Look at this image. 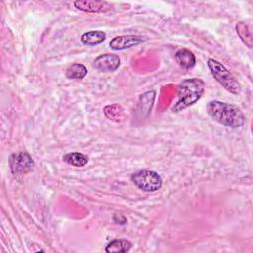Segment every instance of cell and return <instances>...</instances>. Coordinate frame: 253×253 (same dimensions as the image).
Segmentation results:
<instances>
[{
  "mask_svg": "<svg viewBox=\"0 0 253 253\" xmlns=\"http://www.w3.org/2000/svg\"><path fill=\"white\" fill-rule=\"evenodd\" d=\"M207 113L213 121L232 128L240 127L245 124L244 114L233 104L213 100L207 104Z\"/></svg>",
  "mask_w": 253,
  "mask_h": 253,
  "instance_id": "cell-1",
  "label": "cell"
},
{
  "mask_svg": "<svg viewBox=\"0 0 253 253\" xmlns=\"http://www.w3.org/2000/svg\"><path fill=\"white\" fill-rule=\"evenodd\" d=\"M205 86L204 80L200 78H188L183 80L178 85V101L172 107V111L174 113L181 112L198 102L205 91Z\"/></svg>",
  "mask_w": 253,
  "mask_h": 253,
  "instance_id": "cell-2",
  "label": "cell"
},
{
  "mask_svg": "<svg viewBox=\"0 0 253 253\" xmlns=\"http://www.w3.org/2000/svg\"><path fill=\"white\" fill-rule=\"evenodd\" d=\"M208 67L211 70V75L213 78L228 92L237 95L240 92V85L237 82V80L234 78V76L231 74V72L219 61L209 58L208 59Z\"/></svg>",
  "mask_w": 253,
  "mask_h": 253,
  "instance_id": "cell-3",
  "label": "cell"
},
{
  "mask_svg": "<svg viewBox=\"0 0 253 253\" xmlns=\"http://www.w3.org/2000/svg\"><path fill=\"white\" fill-rule=\"evenodd\" d=\"M131 181L138 189L147 193L156 192L162 186L161 176L151 170H139L133 173Z\"/></svg>",
  "mask_w": 253,
  "mask_h": 253,
  "instance_id": "cell-4",
  "label": "cell"
},
{
  "mask_svg": "<svg viewBox=\"0 0 253 253\" xmlns=\"http://www.w3.org/2000/svg\"><path fill=\"white\" fill-rule=\"evenodd\" d=\"M9 165L14 175H24L33 170L35 162L28 152L19 151L9 156Z\"/></svg>",
  "mask_w": 253,
  "mask_h": 253,
  "instance_id": "cell-5",
  "label": "cell"
},
{
  "mask_svg": "<svg viewBox=\"0 0 253 253\" xmlns=\"http://www.w3.org/2000/svg\"><path fill=\"white\" fill-rule=\"evenodd\" d=\"M146 41L145 37L138 35H124L113 38L109 43L110 47L114 50H123L136 46Z\"/></svg>",
  "mask_w": 253,
  "mask_h": 253,
  "instance_id": "cell-6",
  "label": "cell"
},
{
  "mask_svg": "<svg viewBox=\"0 0 253 253\" xmlns=\"http://www.w3.org/2000/svg\"><path fill=\"white\" fill-rule=\"evenodd\" d=\"M120 64V57L113 53L101 54L93 62V66L96 69L104 72H113L119 68Z\"/></svg>",
  "mask_w": 253,
  "mask_h": 253,
  "instance_id": "cell-7",
  "label": "cell"
},
{
  "mask_svg": "<svg viewBox=\"0 0 253 253\" xmlns=\"http://www.w3.org/2000/svg\"><path fill=\"white\" fill-rule=\"evenodd\" d=\"M76 9L89 13H102L111 9V5L106 1L98 0H77L73 2Z\"/></svg>",
  "mask_w": 253,
  "mask_h": 253,
  "instance_id": "cell-8",
  "label": "cell"
},
{
  "mask_svg": "<svg viewBox=\"0 0 253 253\" xmlns=\"http://www.w3.org/2000/svg\"><path fill=\"white\" fill-rule=\"evenodd\" d=\"M175 59L177 63L185 69H190L196 64V57L194 53L187 48H181L177 50L175 53Z\"/></svg>",
  "mask_w": 253,
  "mask_h": 253,
  "instance_id": "cell-9",
  "label": "cell"
},
{
  "mask_svg": "<svg viewBox=\"0 0 253 253\" xmlns=\"http://www.w3.org/2000/svg\"><path fill=\"white\" fill-rule=\"evenodd\" d=\"M106 33L100 30H95V31H89L84 33L80 40L81 42L85 45H97L102 43L106 40Z\"/></svg>",
  "mask_w": 253,
  "mask_h": 253,
  "instance_id": "cell-10",
  "label": "cell"
},
{
  "mask_svg": "<svg viewBox=\"0 0 253 253\" xmlns=\"http://www.w3.org/2000/svg\"><path fill=\"white\" fill-rule=\"evenodd\" d=\"M131 242L126 239H114L106 246L108 253H124L130 249Z\"/></svg>",
  "mask_w": 253,
  "mask_h": 253,
  "instance_id": "cell-11",
  "label": "cell"
},
{
  "mask_svg": "<svg viewBox=\"0 0 253 253\" xmlns=\"http://www.w3.org/2000/svg\"><path fill=\"white\" fill-rule=\"evenodd\" d=\"M63 160L67 164H69L71 166H74V167H83L89 161L88 156L83 154V153H80V152L67 153L63 156Z\"/></svg>",
  "mask_w": 253,
  "mask_h": 253,
  "instance_id": "cell-12",
  "label": "cell"
},
{
  "mask_svg": "<svg viewBox=\"0 0 253 253\" xmlns=\"http://www.w3.org/2000/svg\"><path fill=\"white\" fill-rule=\"evenodd\" d=\"M87 73V67L80 63H73L66 69V77L69 79H82Z\"/></svg>",
  "mask_w": 253,
  "mask_h": 253,
  "instance_id": "cell-13",
  "label": "cell"
},
{
  "mask_svg": "<svg viewBox=\"0 0 253 253\" xmlns=\"http://www.w3.org/2000/svg\"><path fill=\"white\" fill-rule=\"evenodd\" d=\"M236 32L239 36V38L242 40V42L249 47H252V35L248 28V26L244 22H238L236 24Z\"/></svg>",
  "mask_w": 253,
  "mask_h": 253,
  "instance_id": "cell-14",
  "label": "cell"
},
{
  "mask_svg": "<svg viewBox=\"0 0 253 253\" xmlns=\"http://www.w3.org/2000/svg\"><path fill=\"white\" fill-rule=\"evenodd\" d=\"M155 99V92L154 91H148L146 93H144L143 95L140 96V102H139V106L140 112H146V115L149 113V111L151 110V107L153 105Z\"/></svg>",
  "mask_w": 253,
  "mask_h": 253,
  "instance_id": "cell-15",
  "label": "cell"
}]
</instances>
